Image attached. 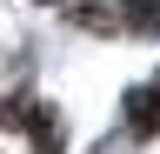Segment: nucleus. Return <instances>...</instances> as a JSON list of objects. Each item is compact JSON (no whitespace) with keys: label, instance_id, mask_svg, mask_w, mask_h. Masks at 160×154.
<instances>
[{"label":"nucleus","instance_id":"nucleus-2","mask_svg":"<svg viewBox=\"0 0 160 154\" xmlns=\"http://www.w3.org/2000/svg\"><path fill=\"white\" fill-rule=\"evenodd\" d=\"M133 34H160V0H127V13H120Z\"/></svg>","mask_w":160,"mask_h":154},{"label":"nucleus","instance_id":"nucleus-1","mask_svg":"<svg viewBox=\"0 0 160 154\" xmlns=\"http://www.w3.org/2000/svg\"><path fill=\"white\" fill-rule=\"evenodd\" d=\"M127 127H133V134H153V127H160V94H153V87H133V94H127Z\"/></svg>","mask_w":160,"mask_h":154}]
</instances>
